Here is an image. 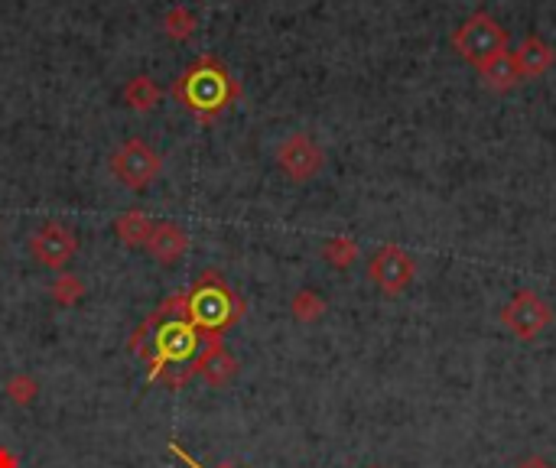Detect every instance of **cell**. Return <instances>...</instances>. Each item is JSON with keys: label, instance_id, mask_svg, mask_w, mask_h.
<instances>
[{"label": "cell", "instance_id": "2e32d148", "mask_svg": "<svg viewBox=\"0 0 556 468\" xmlns=\"http://www.w3.org/2000/svg\"><path fill=\"white\" fill-rule=\"evenodd\" d=\"M290 312L296 322H316L322 319V312H326V303H322V296L313 290H300L290 299Z\"/></svg>", "mask_w": 556, "mask_h": 468}, {"label": "cell", "instance_id": "ac0fdd59", "mask_svg": "<svg viewBox=\"0 0 556 468\" xmlns=\"http://www.w3.org/2000/svg\"><path fill=\"white\" fill-rule=\"evenodd\" d=\"M322 257H326L332 267L345 270V267H352V264H355V257H358V244H355L352 238H345V234H339V238H332L326 247H322Z\"/></svg>", "mask_w": 556, "mask_h": 468}, {"label": "cell", "instance_id": "ffe728a7", "mask_svg": "<svg viewBox=\"0 0 556 468\" xmlns=\"http://www.w3.org/2000/svg\"><path fill=\"white\" fill-rule=\"evenodd\" d=\"M517 468H553V465L547 459H540V455H530V459H524Z\"/></svg>", "mask_w": 556, "mask_h": 468}, {"label": "cell", "instance_id": "7c38bea8", "mask_svg": "<svg viewBox=\"0 0 556 468\" xmlns=\"http://www.w3.org/2000/svg\"><path fill=\"white\" fill-rule=\"evenodd\" d=\"M153 231V221L144 212H124L118 221H114V234L121 238V244L127 247H144Z\"/></svg>", "mask_w": 556, "mask_h": 468}, {"label": "cell", "instance_id": "5bb4252c", "mask_svg": "<svg viewBox=\"0 0 556 468\" xmlns=\"http://www.w3.org/2000/svg\"><path fill=\"white\" fill-rule=\"evenodd\" d=\"M124 101L131 104L134 111H150V108H157L160 104V88H157L153 78L137 75L134 82L124 88Z\"/></svg>", "mask_w": 556, "mask_h": 468}, {"label": "cell", "instance_id": "ba28073f", "mask_svg": "<svg viewBox=\"0 0 556 468\" xmlns=\"http://www.w3.org/2000/svg\"><path fill=\"white\" fill-rule=\"evenodd\" d=\"M189 312L202 325H231L241 316L238 299L228 286H196V293L189 296Z\"/></svg>", "mask_w": 556, "mask_h": 468}, {"label": "cell", "instance_id": "30bf717a", "mask_svg": "<svg viewBox=\"0 0 556 468\" xmlns=\"http://www.w3.org/2000/svg\"><path fill=\"white\" fill-rule=\"evenodd\" d=\"M144 251L157 260V264L170 267L189 251V234L183 225H176V221H153V231L144 244Z\"/></svg>", "mask_w": 556, "mask_h": 468}, {"label": "cell", "instance_id": "4fadbf2b", "mask_svg": "<svg viewBox=\"0 0 556 468\" xmlns=\"http://www.w3.org/2000/svg\"><path fill=\"white\" fill-rule=\"evenodd\" d=\"M482 75H485V82L495 91H508V88H514L517 82H521V72H517V65H514V59L508 56V52H504V56H495L491 62H485Z\"/></svg>", "mask_w": 556, "mask_h": 468}, {"label": "cell", "instance_id": "9c48e42d", "mask_svg": "<svg viewBox=\"0 0 556 468\" xmlns=\"http://www.w3.org/2000/svg\"><path fill=\"white\" fill-rule=\"evenodd\" d=\"M192 374H199L209 387H228L238 377V358L222 345V338H209V345L192 364Z\"/></svg>", "mask_w": 556, "mask_h": 468}, {"label": "cell", "instance_id": "7a4b0ae2", "mask_svg": "<svg viewBox=\"0 0 556 468\" xmlns=\"http://www.w3.org/2000/svg\"><path fill=\"white\" fill-rule=\"evenodd\" d=\"M452 46L459 49L462 59H469L472 65L482 69L485 62L508 52V36H504V30L488 17V13H472V17L452 33Z\"/></svg>", "mask_w": 556, "mask_h": 468}, {"label": "cell", "instance_id": "8fae6325", "mask_svg": "<svg viewBox=\"0 0 556 468\" xmlns=\"http://www.w3.org/2000/svg\"><path fill=\"white\" fill-rule=\"evenodd\" d=\"M511 59L517 65V72H521V78H537L553 65V49L543 43V39L527 36L524 43L517 46V52H511Z\"/></svg>", "mask_w": 556, "mask_h": 468}, {"label": "cell", "instance_id": "6da1fadb", "mask_svg": "<svg viewBox=\"0 0 556 468\" xmlns=\"http://www.w3.org/2000/svg\"><path fill=\"white\" fill-rule=\"evenodd\" d=\"M173 95L179 101H186V108H192L202 117H212L225 108L235 95V85L228 82L225 69L212 59H202L196 69H189L186 78L173 88Z\"/></svg>", "mask_w": 556, "mask_h": 468}, {"label": "cell", "instance_id": "d6986e66", "mask_svg": "<svg viewBox=\"0 0 556 468\" xmlns=\"http://www.w3.org/2000/svg\"><path fill=\"white\" fill-rule=\"evenodd\" d=\"M192 26H196V20H192V13L183 10V7H176L166 13V33L176 36V39H186L192 36Z\"/></svg>", "mask_w": 556, "mask_h": 468}, {"label": "cell", "instance_id": "8992f818", "mask_svg": "<svg viewBox=\"0 0 556 468\" xmlns=\"http://www.w3.org/2000/svg\"><path fill=\"white\" fill-rule=\"evenodd\" d=\"M413 273H417V267H413V257L404 251V247L397 244H384L381 251H374L371 264H368V277L371 283L378 286L381 293L394 296L400 290H407Z\"/></svg>", "mask_w": 556, "mask_h": 468}, {"label": "cell", "instance_id": "5b68a950", "mask_svg": "<svg viewBox=\"0 0 556 468\" xmlns=\"http://www.w3.org/2000/svg\"><path fill=\"white\" fill-rule=\"evenodd\" d=\"M550 319H553V309L543 303L534 290H521L501 312V322L508 325V332H514L521 342L537 338L550 325Z\"/></svg>", "mask_w": 556, "mask_h": 468}, {"label": "cell", "instance_id": "9a60e30c", "mask_svg": "<svg viewBox=\"0 0 556 468\" xmlns=\"http://www.w3.org/2000/svg\"><path fill=\"white\" fill-rule=\"evenodd\" d=\"M49 296H53V303L59 306H75L85 296V283L75 277V273H59L53 286H49Z\"/></svg>", "mask_w": 556, "mask_h": 468}, {"label": "cell", "instance_id": "277c9868", "mask_svg": "<svg viewBox=\"0 0 556 468\" xmlns=\"http://www.w3.org/2000/svg\"><path fill=\"white\" fill-rule=\"evenodd\" d=\"M75 251H79V238H75V231L59 225V221H46L30 238V254L40 267L49 270H66L72 264Z\"/></svg>", "mask_w": 556, "mask_h": 468}, {"label": "cell", "instance_id": "52a82bcc", "mask_svg": "<svg viewBox=\"0 0 556 468\" xmlns=\"http://www.w3.org/2000/svg\"><path fill=\"white\" fill-rule=\"evenodd\" d=\"M277 163L293 182H306L322 169V150L309 134H293V137H287L280 143Z\"/></svg>", "mask_w": 556, "mask_h": 468}, {"label": "cell", "instance_id": "e0dca14e", "mask_svg": "<svg viewBox=\"0 0 556 468\" xmlns=\"http://www.w3.org/2000/svg\"><path fill=\"white\" fill-rule=\"evenodd\" d=\"M4 394L10 403H17V407H30V403L40 397V384H36V377L30 374H14L4 384Z\"/></svg>", "mask_w": 556, "mask_h": 468}, {"label": "cell", "instance_id": "3957f363", "mask_svg": "<svg viewBox=\"0 0 556 468\" xmlns=\"http://www.w3.org/2000/svg\"><path fill=\"white\" fill-rule=\"evenodd\" d=\"M163 160L160 153L144 140H124L118 150L111 153V173L124 189H147L153 179L160 176Z\"/></svg>", "mask_w": 556, "mask_h": 468}]
</instances>
